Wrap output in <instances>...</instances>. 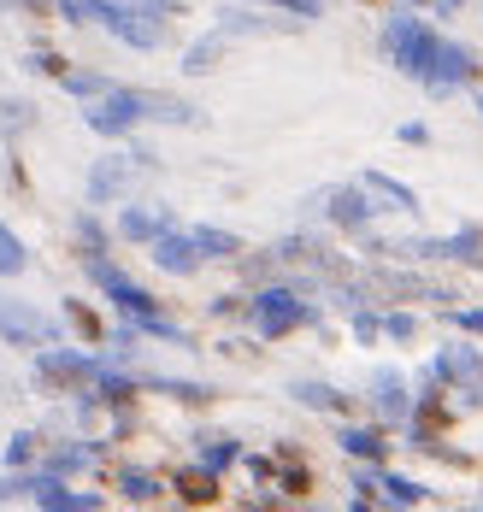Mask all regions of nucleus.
<instances>
[{
	"mask_svg": "<svg viewBox=\"0 0 483 512\" xmlns=\"http://www.w3.org/2000/svg\"><path fill=\"white\" fill-rule=\"evenodd\" d=\"M124 6H136V12H160V18L165 12H177V0H124Z\"/></svg>",
	"mask_w": 483,
	"mask_h": 512,
	"instance_id": "39",
	"label": "nucleus"
},
{
	"mask_svg": "<svg viewBox=\"0 0 483 512\" xmlns=\"http://www.w3.org/2000/svg\"><path fill=\"white\" fill-rule=\"evenodd\" d=\"M201 259H207V254H201V242H195V236H183L177 224L154 236V265L171 271V277H195V271H201Z\"/></svg>",
	"mask_w": 483,
	"mask_h": 512,
	"instance_id": "10",
	"label": "nucleus"
},
{
	"mask_svg": "<svg viewBox=\"0 0 483 512\" xmlns=\"http://www.w3.org/2000/svg\"><path fill=\"white\" fill-rule=\"evenodd\" d=\"M160 230H171V212H136V206H130V212L118 218V236H124V242H154Z\"/></svg>",
	"mask_w": 483,
	"mask_h": 512,
	"instance_id": "16",
	"label": "nucleus"
},
{
	"mask_svg": "<svg viewBox=\"0 0 483 512\" xmlns=\"http://www.w3.org/2000/svg\"><path fill=\"white\" fill-rule=\"evenodd\" d=\"M0 6H12V0H0Z\"/></svg>",
	"mask_w": 483,
	"mask_h": 512,
	"instance_id": "42",
	"label": "nucleus"
},
{
	"mask_svg": "<svg viewBox=\"0 0 483 512\" xmlns=\"http://www.w3.org/2000/svg\"><path fill=\"white\" fill-rule=\"evenodd\" d=\"M377 330H383V324H377L372 312H354V336H360V342H377Z\"/></svg>",
	"mask_w": 483,
	"mask_h": 512,
	"instance_id": "38",
	"label": "nucleus"
},
{
	"mask_svg": "<svg viewBox=\"0 0 483 512\" xmlns=\"http://www.w3.org/2000/svg\"><path fill=\"white\" fill-rule=\"evenodd\" d=\"M266 6H289L295 18H319L324 12V0H266Z\"/></svg>",
	"mask_w": 483,
	"mask_h": 512,
	"instance_id": "36",
	"label": "nucleus"
},
{
	"mask_svg": "<svg viewBox=\"0 0 483 512\" xmlns=\"http://www.w3.org/2000/svg\"><path fill=\"white\" fill-rule=\"evenodd\" d=\"M24 65H30V71H42V77H65V59H59V53H30Z\"/></svg>",
	"mask_w": 483,
	"mask_h": 512,
	"instance_id": "33",
	"label": "nucleus"
},
{
	"mask_svg": "<svg viewBox=\"0 0 483 512\" xmlns=\"http://www.w3.org/2000/svg\"><path fill=\"white\" fill-rule=\"evenodd\" d=\"M24 265H30V254H24V242H18V236H12V230L0 224V277H18Z\"/></svg>",
	"mask_w": 483,
	"mask_h": 512,
	"instance_id": "25",
	"label": "nucleus"
},
{
	"mask_svg": "<svg viewBox=\"0 0 483 512\" xmlns=\"http://www.w3.org/2000/svg\"><path fill=\"white\" fill-rule=\"evenodd\" d=\"M383 501H389V507H419V501H425V483H413V477H383Z\"/></svg>",
	"mask_w": 483,
	"mask_h": 512,
	"instance_id": "24",
	"label": "nucleus"
},
{
	"mask_svg": "<svg viewBox=\"0 0 483 512\" xmlns=\"http://www.w3.org/2000/svg\"><path fill=\"white\" fill-rule=\"evenodd\" d=\"M36 483H42V471H30V477H24V471L12 465V477L0 483V501H30V495H36Z\"/></svg>",
	"mask_w": 483,
	"mask_h": 512,
	"instance_id": "29",
	"label": "nucleus"
},
{
	"mask_svg": "<svg viewBox=\"0 0 483 512\" xmlns=\"http://www.w3.org/2000/svg\"><path fill=\"white\" fill-rule=\"evenodd\" d=\"M65 318H71V330L77 336H89V342H101V318L83 307V301H65Z\"/></svg>",
	"mask_w": 483,
	"mask_h": 512,
	"instance_id": "30",
	"label": "nucleus"
},
{
	"mask_svg": "<svg viewBox=\"0 0 483 512\" xmlns=\"http://www.w3.org/2000/svg\"><path fill=\"white\" fill-rule=\"evenodd\" d=\"M83 265H89V277H95V283L107 289V295H112V307L124 312V318H130V324H136L142 336H160V342H171V348H189V336H183V330H177V324H171V318L160 312V301H154L148 289H136V283H130V277H124V271H118L112 259L89 254Z\"/></svg>",
	"mask_w": 483,
	"mask_h": 512,
	"instance_id": "1",
	"label": "nucleus"
},
{
	"mask_svg": "<svg viewBox=\"0 0 483 512\" xmlns=\"http://www.w3.org/2000/svg\"><path fill=\"white\" fill-rule=\"evenodd\" d=\"M218 30H224V36H271V30H289V24H266V18H254V12H224Z\"/></svg>",
	"mask_w": 483,
	"mask_h": 512,
	"instance_id": "22",
	"label": "nucleus"
},
{
	"mask_svg": "<svg viewBox=\"0 0 483 512\" xmlns=\"http://www.w3.org/2000/svg\"><path fill=\"white\" fill-rule=\"evenodd\" d=\"M218 53H224V30H218V36H201L195 48L183 53V71H189V77H207L218 65Z\"/></svg>",
	"mask_w": 483,
	"mask_h": 512,
	"instance_id": "20",
	"label": "nucleus"
},
{
	"mask_svg": "<svg viewBox=\"0 0 483 512\" xmlns=\"http://www.w3.org/2000/svg\"><path fill=\"white\" fill-rule=\"evenodd\" d=\"M383 330H389L395 342H407V336H413L419 324H413V312H389V318H383Z\"/></svg>",
	"mask_w": 483,
	"mask_h": 512,
	"instance_id": "35",
	"label": "nucleus"
},
{
	"mask_svg": "<svg viewBox=\"0 0 483 512\" xmlns=\"http://www.w3.org/2000/svg\"><path fill=\"white\" fill-rule=\"evenodd\" d=\"M18 124H30V106L24 101H0V130H18Z\"/></svg>",
	"mask_w": 483,
	"mask_h": 512,
	"instance_id": "34",
	"label": "nucleus"
},
{
	"mask_svg": "<svg viewBox=\"0 0 483 512\" xmlns=\"http://www.w3.org/2000/svg\"><path fill=\"white\" fill-rule=\"evenodd\" d=\"M148 165H154V154H142V148H136L130 159H124V154L101 159V165L89 171V201H95V206H101V201H118V195L130 189V177H136V171H148Z\"/></svg>",
	"mask_w": 483,
	"mask_h": 512,
	"instance_id": "7",
	"label": "nucleus"
},
{
	"mask_svg": "<svg viewBox=\"0 0 483 512\" xmlns=\"http://www.w3.org/2000/svg\"><path fill=\"white\" fill-rule=\"evenodd\" d=\"M442 42H448V36H436L425 18H413V12H401V18L383 24V53L395 59V71H407V77H419V83L430 77V65H436Z\"/></svg>",
	"mask_w": 483,
	"mask_h": 512,
	"instance_id": "2",
	"label": "nucleus"
},
{
	"mask_svg": "<svg viewBox=\"0 0 483 512\" xmlns=\"http://www.w3.org/2000/svg\"><path fill=\"white\" fill-rule=\"evenodd\" d=\"M107 365L101 359H89V354H71V348H42L36 354V377H48V383H89V377H101Z\"/></svg>",
	"mask_w": 483,
	"mask_h": 512,
	"instance_id": "9",
	"label": "nucleus"
},
{
	"mask_svg": "<svg viewBox=\"0 0 483 512\" xmlns=\"http://www.w3.org/2000/svg\"><path fill=\"white\" fill-rule=\"evenodd\" d=\"M466 83H478V53L466 48V42H442L436 53V65H430L425 89L430 95H454V89H466Z\"/></svg>",
	"mask_w": 483,
	"mask_h": 512,
	"instance_id": "5",
	"label": "nucleus"
},
{
	"mask_svg": "<svg viewBox=\"0 0 483 512\" xmlns=\"http://www.w3.org/2000/svg\"><path fill=\"white\" fill-rule=\"evenodd\" d=\"M189 236L201 242V254H207V259H242V236H230V230L201 224V230H189Z\"/></svg>",
	"mask_w": 483,
	"mask_h": 512,
	"instance_id": "19",
	"label": "nucleus"
},
{
	"mask_svg": "<svg viewBox=\"0 0 483 512\" xmlns=\"http://www.w3.org/2000/svg\"><path fill=\"white\" fill-rule=\"evenodd\" d=\"M77 242H83V259H89V254H107V236H101V224H95L89 212H77Z\"/></svg>",
	"mask_w": 483,
	"mask_h": 512,
	"instance_id": "31",
	"label": "nucleus"
},
{
	"mask_svg": "<svg viewBox=\"0 0 483 512\" xmlns=\"http://www.w3.org/2000/svg\"><path fill=\"white\" fill-rule=\"evenodd\" d=\"M118 489H124V501H160V483H154L148 471H124Z\"/></svg>",
	"mask_w": 483,
	"mask_h": 512,
	"instance_id": "27",
	"label": "nucleus"
},
{
	"mask_svg": "<svg viewBox=\"0 0 483 512\" xmlns=\"http://www.w3.org/2000/svg\"><path fill=\"white\" fill-rule=\"evenodd\" d=\"M377 412H383L389 424H407V418H413V395H407V383H401L395 371H377Z\"/></svg>",
	"mask_w": 483,
	"mask_h": 512,
	"instance_id": "13",
	"label": "nucleus"
},
{
	"mask_svg": "<svg viewBox=\"0 0 483 512\" xmlns=\"http://www.w3.org/2000/svg\"><path fill=\"white\" fill-rule=\"evenodd\" d=\"M59 89H65V95H95V101H101L112 83H107V77H95V71H65V77H59Z\"/></svg>",
	"mask_w": 483,
	"mask_h": 512,
	"instance_id": "26",
	"label": "nucleus"
},
{
	"mask_svg": "<svg viewBox=\"0 0 483 512\" xmlns=\"http://www.w3.org/2000/svg\"><path fill=\"white\" fill-rule=\"evenodd\" d=\"M248 318H254V330H260L266 342H277V336H289V330L313 324V301H301L295 289H266V295H254Z\"/></svg>",
	"mask_w": 483,
	"mask_h": 512,
	"instance_id": "3",
	"label": "nucleus"
},
{
	"mask_svg": "<svg viewBox=\"0 0 483 512\" xmlns=\"http://www.w3.org/2000/svg\"><path fill=\"white\" fill-rule=\"evenodd\" d=\"M324 212H330V224H342V230H366L372 224L377 206L366 201V183H348V189H324Z\"/></svg>",
	"mask_w": 483,
	"mask_h": 512,
	"instance_id": "11",
	"label": "nucleus"
},
{
	"mask_svg": "<svg viewBox=\"0 0 483 512\" xmlns=\"http://www.w3.org/2000/svg\"><path fill=\"white\" fill-rule=\"evenodd\" d=\"M83 118H89L95 136H130V130L142 124V101H136V89H107Z\"/></svg>",
	"mask_w": 483,
	"mask_h": 512,
	"instance_id": "4",
	"label": "nucleus"
},
{
	"mask_svg": "<svg viewBox=\"0 0 483 512\" xmlns=\"http://www.w3.org/2000/svg\"><path fill=\"white\" fill-rule=\"evenodd\" d=\"M454 324H460V330H472V336H483V307H460V312H454Z\"/></svg>",
	"mask_w": 483,
	"mask_h": 512,
	"instance_id": "37",
	"label": "nucleus"
},
{
	"mask_svg": "<svg viewBox=\"0 0 483 512\" xmlns=\"http://www.w3.org/2000/svg\"><path fill=\"white\" fill-rule=\"evenodd\" d=\"M95 460V448H83V442H71V448H54V460H48V471H83V465Z\"/></svg>",
	"mask_w": 483,
	"mask_h": 512,
	"instance_id": "28",
	"label": "nucleus"
},
{
	"mask_svg": "<svg viewBox=\"0 0 483 512\" xmlns=\"http://www.w3.org/2000/svg\"><path fill=\"white\" fill-rule=\"evenodd\" d=\"M454 6H466V0H436V12H454Z\"/></svg>",
	"mask_w": 483,
	"mask_h": 512,
	"instance_id": "40",
	"label": "nucleus"
},
{
	"mask_svg": "<svg viewBox=\"0 0 483 512\" xmlns=\"http://www.w3.org/2000/svg\"><path fill=\"white\" fill-rule=\"evenodd\" d=\"M336 442H342V454H354V460H372V465L383 460V454H389L383 430H360V424H348V430H342Z\"/></svg>",
	"mask_w": 483,
	"mask_h": 512,
	"instance_id": "17",
	"label": "nucleus"
},
{
	"mask_svg": "<svg viewBox=\"0 0 483 512\" xmlns=\"http://www.w3.org/2000/svg\"><path fill=\"white\" fill-rule=\"evenodd\" d=\"M36 460V436L24 430V436H12V448H6V465H30Z\"/></svg>",
	"mask_w": 483,
	"mask_h": 512,
	"instance_id": "32",
	"label": "nucleus"
},
{
	"mask_svg": "<svg viewBox=\"0 0 483 512\" xmlns=\"http://www.w3.org/2000/svg\"><path fill=\"white\" fill-rule=\"evenodd\" d=\"M413 6H425V0H413Z\"/></svg>",
	"mask_w": 483,
	"mask_h": 512,
	"instance_id": "41",
	"label": "nucleus"
},
{
	"mask_svg": "<svg viewBox=\"0 0 483 512\" xmlns=\"http://www.w3.org/2000/svg\"><path fill=\"white\" fill-rule=\"evenodd\" d=\"M148 389H160V395H171V401H189V407H207V401H213L207 383H177V377H154Z\"/></svg>",
	"mask_w": 483,
	"mask_h": 512,
	"instance_id": "23",
	"label": "nucleus"
},
{
	"mask_svg": "<svg viewBox=\"0 0 483 512\" xmlns=\"http://www.w3.org/2000/svg\"><path fill=\"white\" fill-rule=\"evenodd\" d=\"M171 489H177L189 507H207V501H218V471H207V465H195V471H177V477H171Z\"/></svg>",
	"mask_w": 483,
	"mask_h": 512,
	"instance_id": "14",
	"label": "nucleus"
},
{
	"mask_svg": "<svg viewBox=\"0 0 483 512\" xmlns=\"http://www.w3.org/2000/svg\"><path fill=\"white\" fill-rule=\"evenodd\" d=\"M136 101H142V118H154V124H201V112H195L189 101H177V95L136 89Z\"/></svg>",
	"mask_w": 483,
	"mask_h": 512,
	"instance_id": "12",
	"label": "nucleus"
},
{
	"mask_svg": "<svg viewBox=\"0 0 483 512\" xmlns=\"http://www.w3.org/2000/svg\"><path fill=\"white\" fill-rule=\"evenodd\" d=\"M301 407H319V412H354V401L342 395V389H330V383H295L289 389Z\"/></svg>",
	"mask_w": 483,
	"mask_h": 512,
	"instance_id": "18",
	"label": "nucleus"
},
{
	"mask_svg": "<svg viewBox=\"0 0 483 512\" xmlns=\"http://www.w3.org/2000/svg\"><path fill=\"white\" fill-rule=\"evenodd\" d=\"M430 377L466 389L472 401H483V359H478V348H466V342H448V348L436 354V365H430Z\"/></svg>",
	"mask_w": 483,
	"mask_h": 512,
	"instance_id": "6",
	"label": "nucleus"
},
{
	"mask_svg": "<svg viewBox=\"0 0 483 512\" xmlns=\"http://www.w3.org/2000/svg\"><path fill=\"white\" fill-rule=\"evenodd\" d=\"M236 460H242L236 436H201V465H207V471H230Z\"/></svg>",
	"mask_w": 483,
	"mask_h": 512,
	"instance_id": "21",
	"label": "nucleus"
},
{
	"mask_svg": "<svg viewBox=\"0 0 483 512\" xmlns=\"http://www.w3.org/2000/svg\"><path fill=\"white\" fill-rule=\"evenodd\" d=\"M0 336L6 342H54L59 330H54V318H42V312H30L24 301H12V295H0Z\"/></svg>",
	"mask_w": 483,
	"mask_h": 512,
	"instance_id": "8",
	"label": "nucleus"
},
{
	"mask_svg": "<svg viewBox=\"0 0 483 512\" xmlns=\"http://www.w3.org/2000/svg\"><path fill=\"white\" fill-rule=\"evenodd\" d=\"M360 183H366V195H377L383 206H395V212H413L419 195L407 189V183H395V177H383V171H360Z\"/></svg>",
	"mask_w": 483,
	"mask_h": 512,
	"instance_id": "15",
	"label": "nucleus"
}]
</instances>
